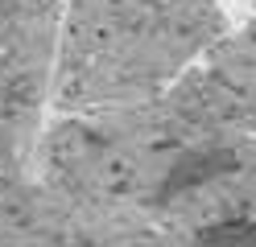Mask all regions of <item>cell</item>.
<instances>
[{
  "label": "cell",
  "instance_id": "cell-2",
  "mask_svg": "<svg viewBox=\"0 0 256 247\" xmlns=\"http://www.w3.org/2000/svg\"><path fill=\"white\" fill-rule=\"evenodd\" d=\"M194 247H256V214L211 223L194 235Z\"/></svg>",
  "mask_w": 256,
  "mask_h": 247
},
{
  "label": "cell",
  "instance_id": "cell-1",
  "mask_svg": "<svg viewBox=\"0 0 256 247\" xmlns=\"http://www.w3.org/2000/svg\"><path fill=\"white\" fill-rule=\"evenodd\" d=\"M232 173H240V153H232V148H190V153L174 157L166 165V173L153 186V202L157 206L178 202V198L194 194L202 186H215Z\"/></svg>",
  "mask_w": 256,
  "mask_h": 247
}]
</instances>
